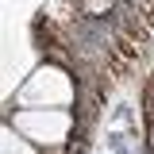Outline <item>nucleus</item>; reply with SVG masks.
<instances>
[{"label":"nucleus","instance_id":"f257e3e1","mask_svg":"<svg viewBox=\"0 0 154 154\" xmlns=\"http://www.w3.org/2000/svg\"><path fill=\"white\" fill-rule=\"evenodd\" d=\"M77 100V81L66 66L46 62L19 85L16 108H54V112H69Z\"/></svg>","mask_w":154,"mask_h":154},{"label":"nucleus","instance_id":"f03ea898","mask_svg":"<svg viewBox=\"0 0 154 154\" xmlns=\"http://www.w3.org/2000/svg\"><path fill=\"white\" fill-rule=\"evenodd\" d=\"M8 123L23 139H31L38 150H62L73 135V112H54V108H16Z\"/></svg>","mask_w":154,"mask_h":154},{"label":"nucleus","instance_id":"7ed1b4c3","mask_svg":"<svg viewBox=\"0 0 154 154\" xmlns=\"http://www.w3.org/2000/svg\"><path fill=\"white\" fill-rule=\"evenodd\" d=\"M0 154H42V150H38L31 139H23L12 123H4V135H0Z\"/></svg>","mask_w":154,"mask_h":154},{"label":"nucleus","instance_id":"20e7f679","mask_svg":"<svg viewBox=\"0 0 154 154\" xmlns=\"http://www.w3.org/2000/svg\"><path fill=\"white\" fill-rule=\"evenodd\" d=\"M112 8H116V0H77V12H81V16H89V19L112 16Z\"/></svg>","mask_w":154,"mask_h":154}]
</instances>
